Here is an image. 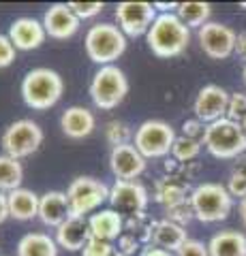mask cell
I'll use <instances>...</instances> for the list:
<instances>
[{
	"instance_id": "obj_1",
	"label": "cell",
	"mask_w": 246,
	"mask_h": 256,
	"mask_svg": "<svg viewBox=\"0 0 246 256\" xmlns=\"http://www.w3.org/2000/svg\"><path fill=\"white\" fill-rule=\"evenodd\" d=\"M146 41L158 58H176L190 43V28L182 24L176 13H161L150 26Z\"/></svg>"
},
{
	"instance_id": "obj_2",
	"label": "cell",
	"mask_w": 246,
	"mask_h": 256,
	"mask_svg": "<svg viewBox=\"0 0 246 256\" xmlns=\"http://www.w3.org/2000/svg\"><path fill=\"white\" fill-rule=\"evenodd\" d=\"M62 92H65V82L54 68L39 66L28 70L22 79V98L35 111L54 107L62 98Z\"/></svg>"
},
{
	"instance_id": "obj_3",
	"label": "cell",
	"mask_w": 246,
	"mask_h": 256,
	"mask_svg": "<svg viewBox=\"0 0 246 256\" xmlns=\"http://www.w3.org/2000/svg\"><path fill=\"white\" fill-rule=\"evenodd\" d=\"M203 146L214 158L220 160L240 158L246 152V132L242 124L231 122L229 118H223L205 126Z\"/></svg>"
},
{
	"instance_id": "obj_4",
	"label": "cell",
	"mask_w": 246,
	"mask_h": 256,
	"mask_svg": "<svg viewBox=\"0 0 246 256\" xmlns=\"http://www.w3.org/2000/svg\"><path fill=\"white\" fill-rule=\"evenodd\" d=\"M84 47L88 58L99 64V66H107L114 64L126 50V34L114 26V24H94V26L86 32Z\"/></svg>"
},
{
	"instance_id": "obj_5",
	"label": "cell",
	"mask_w": 246,
	"mask_h": 256,
	"mask_svg": "<svg viewBox=\"0 0 246 256\" xmlns=\"http://www.w3.org/2000/svg\"><path fill=\"white\" fill-rule=\"evenodd\" d=\"M190 207L195 212V220L199 222H220L231 214L233 196L229 194L227 186L205 182L193 188L188 196Z\"/></svg>"
},
{
	"instance_id": "obj_6",
	"label": "cell",
	"mask_w": 246,
	"mask_h": 256,
	"mask_svg": "<svg viewBox=\"0 0 246 256\" xmlns=\"http://www.w3.org/2000/svg\"><path fill=\"white\" fill-rule=\"evenodd\" d=\"M129 94V79L116 64L101 66L90 82V98L103 111H112Z\"/></svg>"
},
{
	"instance_id": "obj_7",
	"label": "cell",
	"mask_w": 246,
	"mask_h": 256,
	"mask_svg": "<svg viewBox=\"0 0 246 256\" xmlns=\"http://www.w3.org/2000/svg\"><path fill=\"white\" fill-rule=\"evenodd\" d=\"M176 130L173 126L163 120H146L137 126L133 137V146L139 150V154L148 158H165L171 154V148L176 143Z\"/></svg>"
},
{
	"instance_id": "obj_8",
	"label": "cell",
	"mask_w": 246,
	"mask_h": 256,
	"mask_svg": "<svg viewBox=\"0 0 246 256\" xmlns=\"http://www.w3.org/2000/svg\"><path fill=\"white\" fill-rule=\"evenodd\" d=\"M67 198L71 207V216H82L86 218L88 214L97 212L99 207L109 201V186L97 178H75L67 188Z\"/></svg>"
},
{
	"instance_id": "obj_9",
	"label": "cell",
	"mask_w": 246,
	"mask_h": 256,
	"mask_svg": "<svg viewBox=\"0 0 246 256\" xmlns=\"http://www.w3.org/2000/svg\"><path fill=\"white\" fill-rule=\"evenodd\" d=\"M3 150L7 156L11 158H28L41 148L43 143V128L33 120H18L7 126V130L3 132Z\"/></svg>"
},
{
	"instance_id": "obj_10",
	"label": "cell",
	"mask_w": 246,
	"mask_h": 256,
	"mask_svg": "<svg viewBox=\"0 0 246 256\" xmlns=\"http://www.w3.org/2000/svg\"><path fill=\"white\" fill-rule=\"evenodd\" d=\"M201 52L212 60H225L235 52L237 34L220 22H208L205 26L197 30Z\"/></svg>"
},
{
	"instance_id": "obj_11",
	"label": "cell",
	"mask_w": 246,
	"mask_h": 256,
	"mask_svg": "<svg viewBox=\"0 0 246 256\" xmlns=\"http://www.w3.org/2000/svg\"><path fill=\"white\" fill-rule=\"evenodd\" d=\"M156 20V9L150 2H120L116 6V22L124 34L129 36H141L148 34L150 26Z\"/></svg>"
},
{
	"instance_id": "obj_12",
	"label": "cell",
	"mask_w": 246,
	"mask_h": 256,
	"mask_svg": "<svg viewBox=\"0 0 246 256\" xmlns=\"http://www.w3.org/2000/svg\"><path fill=\"white\" fill-rule=\"evenodd\" d=\"M148 190L144 184L139 182H124V180H116L114 186L109 188V203L112 210L126 214V216H135V214H146L148 207Z\"/></svg>"
},
{
	"instance_id": "obj_13",
	"label": "cell",
	"mask_w": 246,
	"mask_h": 256,
	"mask_svg": "<svg viewBox=\"0 0 246 256\" xmlns=\"http://www.w3.org/2000/svg\"><path fill=\"white\" fill-rule=\"evenodd\" d=\"M229 94L225 88H220L216 84H210V86H203L197 98L193 102V111H195V118L203 122L205 126L216 122V120H223L227 118V107H229Z\"/></svg>"
},
{
	"instance_id": "obj_14",
	"label": "cell",
	"mask_w": 246,
	"mask_h": 256,
	"mask_svg": "<svg viewBox=\"0 0 246 256\" xmlns=\"http://www.w3.org/2000/svg\"><path fill=\"white\" fill-rule=\"evenodd\" d=\"M109 169L116 175V180L135 182L146 171V158L139 154V150L133 143L118 146L109 152Z\"/></svg>"
},
{
	"instance_id": "obj_15",
	"label": "cell",
	"mask_w": 246,
	"mask_h": 256,
	"mask_svg": "<svg viewBox=\"0 0 246 256\" xmlns=\"http://www.w3.org/2000/svg\"><path fill=\"white\" fill-rule=\"evenodd\" d=\"M82 20L71 11V6L65 2H56L43 15V28L47 32V36L58 38V41H67L79 30Z\"/></svg>"
},
{
	"instance_id": "obj_16",
	"label": "cell",
	"mask_w": 246,
	"mask_h": 256,
	"mask_svg": "<svg viewBox=\"0 0 246 256\" xmlns=\"http://www.w3.org/2000/svg\"><path fill=\"white\" fill-rule=\"evenodd\" d=\"M9 38L15 45V50L33 52L45 43L47 32L43 28V22H39L35 18H18L9 28Z\"/></svg>"
},
{
	"instance_id": "obj_17",
	"label": "cell",
	"mask_w": 246,
	"mask_h": 256,
	"mask_svg": "<svg viewBox=\"0 0 246 256\" xmlns=\"http://www.w3.org/2000/svg\"><path fill=\"white\" fill-rule=\"evenodd\" d=\"M54 239H56L58 248H65L69 252H82L86 248V244L92 239L88 218L71 216L65 224H60L56 228V237Z\"/></svg>"
},
{
	"instance_id": "obj_18",
	"label": "cell",
	"mask_w": 246,
	"mask_h": 256,
	"mask_svg": "<svg viewBox=\"0 0 246 256\" xmlns=\"http://www.w3.org/2000/svg\"><path fill=\"white\" fill-rule=\"evenodd\" d=\"M69 218H71V207H69L67 192H60V190L45 192L41 201H39V220L50 228H58Z\"/></svg>"
},
{
	"instance_id": "obj_19",
	"label": "cell",
	"mask_w": 246,
	"mask_h": 256,
	"mask_svg": "<svg viewBox=\"0 0 246 256\" xmlns=\"http://www.w3.org/2000/svg\"><path fill=\"white\" fill-rule=\"evenodd\" d=\"M90 224V235L101 242H109L120 239L124 233V216L116 210H101L97 214H92L88 218Z\"/></svg>"
},
{
	"instance_id": "obj_20",
	"label": "cell",
	"mask_w": 246,
	"mask_h": 256,
	"mask_svg": "<svg viewBox=\"0 0 246 256\" xmlns=\"http://www.w3.org/2000/svg\"><path fill=\"white\" fill-rule=\"evenodd\" d=\"M94 126H97L94 114L90 109H86V107L73 105L60 116V128H62V132H65L69 139L88 137V134H92Z\"/></svg>"
},
{
	"instance_id": "obj_21",
	"label": "cell",
	"mask_w": 246,
	"mask_h": 256,
	"mask_svg": "<svg viewBox=\"0 0 246 256\" xmlns=\"http://www.w3.org/2000/svg\"><path fill=\"white\" fill-rule=\"evenodd\" d=\"M188 242L186 237V230L184 226L171 222V220H154V226H152V246L156 248H163L167 252H178L182 246Z\"/></svg>"
},
{
	"instance_id": "obj_22",
	"label": "cell",
	"mask_w": 246,
	"mask_h": 256,
	"mask_svg": "<svg viewBox=\"0 0 246 256\" xmlns=\"http://www.w3.org/2000/svg\"><path fill=\"white\" fill-rule=\"evenodd\" d=\"M9 216L13 220L28 222L33 218H39V201L41 196L28 188H18L9 192Z\"/></svg>"
},
{
	"instance_id": "obj_23",
	"label": "cell",
	"mask_w": 246,
	"mask_h": 256,
	"mask_svg": "<svg viewBox=\"0 0 246 256\" xmlns=\"http://www.w3.org/2000/svg\"><path fill=\"white\" fill-rule=\"evenodd\" d=\"M190 192H193V190H190L188 182L167 175V178H163V180L156 182L154 201L165 205V210H167V207H173V205H178V203L188 201Z\"/></svg>"
},
{
	"instance_id": "obj_24",
	"label": "cell",
	"mask_w": 246,
	"mask_h": 256,
	"mask_svg": "<svg viewBox=\"0 0 246 256\" xmlns=\"http://www.w3.org/2000/svg\"><path fill=\"white\" fill-rule=\"evenodd\" d=\"M210 256H246V235L237 230H220L208 244Z\"/></svg>"
},
{
	"instance_id": "obj_25",
	"label": "cell",
	"mask_w": 246,
	"mask_h": 256,
	"mask_svg": "<svg viewBox=\"0 0 246 256\" xmlns=\"http://www.w3.org/2000/svg\"><path fill=\"white\" fill-rule=\"evenodd\" d=\"M18 256H58V244L47 233H26L18 242Z\"/></svg>"
},
{
	"instance_id": "obj_26",
	"label": "cell",
	"mask_w": 246,
	"mask_h": 256,
	"mask_svg": "<svg viewBox=\"0 0 246 256\" xmlns=\"http://www.w3.org/2000/svg\"><path fill=\"white\" fill-rule=\"evenodd\" d=\"M24 182V166L18 158L0 154V192H13L22 188Z\"/></svg>"
},
{
	"instance_id": "obj_27",
	"label": "cell",
	"mask_w": 246,
	"mask_h": 256,
	"mask_svg": "<svg viewBox=\"0 0 246 256\" xmlns=\"http://www.w3.org/2000/svg\"><path fill=\"white\" fill-rule=\"evenodd\" d=\"M210 13H212V6L208 2H180L176 11V15L182 20L184 26L197 28V30L208 24Z\"/></svg>"
},
{
	"instance_id": "obj_28",
	"label": "cell",
	"mask_w": 246,
	"mask_h": 256,
	"mask_svg": "<svg viewBox=\"0 0 246 256\" xmlns=\"http://www.w3.org/2000/svg\"><path fill=\"white\" fill-rule=\"evenodd\" d=\"M152 226L154 220H148L146 214H135L124 220V233L133 235L137 242H141V246L152 242Z\"/></svg>"
},
{
	"instance_id": "obj_29",
	"label": "cell",
	"mask_w": 246,
	"mask_h": 256,
	"mask_svg": "<svg viewBox=\"0 0 246 256\" xmlns=\"http://www.w3.org/2000/svg\"><path fill=\"white\" fill-rule=\"evenodd\" d=\"M201 141H195V139H188V137H178L176 143L171 148V158H176L178 162H193V160L199 156L201 152Z\"/></svg>"
},
{
	"instance_id": "obj_30",
	"label": "cell",
	"mask_w": 246,
	"mask_h": 256,
	"mask_svg": "<svg viewBox=\"0 0 246 256\" xmlns=\"http://www.w3.org/2000/svg\"><path fill=\"white\" fill-rule=\"evenodd\" d=\"M131 137H135V134L131 132L129 124L120 122V120H112V122L105 126V139L112 148L126 146V143H131Z\"/></svg>"
},
{
	"instance_id": "obj_31",
	"label": "cell",
	"mask_w": 246,
	"mask_h": 256,
	"mask_svg": "<svg viewBox=\"0 0 246 256\" xmlns=\"http://www.w3.org/2000/svg\"><path fill=\"white\" fill-rule=\"evenodd\" d=\"M227 190H229V194L237 196L240 201L246 198V158H242V160H237L235 162L233 173L229 175Z\"/></svg>"
},
{
	"instance_id": "obj_32",
	"label": "cell",
	"mask_w": 246,
	"mask_h": 256,
	"mask_svg": "<svg viewBox=\"0 0 246 256\" xmlns=\"http://www.w3.org/2000/svg\"><path fill=\"white\" fill-rule=\"evenodd\" d=\"M167 220L180 224V226H186L190 220H195V212H193V207H190V201L167 207Z\"/></svg>"
},
{
	"instance_id": "obj_33",
	"label": "cell",
	"mask_w": 246,
	"mask_h": 256,
	"mask_svg": "<svg viewBox=\"0 0 246 256\" xmlns=\"http://www.w3.org/2000/svg\"><path fill=\"white\" fill-rule=\"evenodd\" d=\"M227 118L231 122L242 124V120L246 118V94L235 92L229 96V107H227Z\"/></svg>"
},
{
	"instance_id": "obj_34",
	"label": "cell",
	"mask_w": 246,
	"mask_h": 256,
	"mask_svg": "<svg viewBox=\"0 0 246 256\" xmlns=\"http://www.w3.org/2000/svg\"><path fill=\"white\" fill-rule=\"evenodd\" d=\"M69 6L79 20H92L105 9L103 2H69Z\"/></svg>"
},
{
	"instance_id": "obj_35",
	"label": "cell",
	"mask_w": 246,
	"mask_h": 256,
	"mask_svg": "<svg viewBox=\"0 0 246 256\" xmlns=\"http://www.w3.org/2000/svg\"><path fill=\"white\" fill-rule=\"evenodd\" d=\"M82 256H116V248L109 242H101V239L92 237L82 250Z\"/></svg>"
},
{
	"instance_id": "obj_36",
	"label": "cell",
	"mask_w": 246,
	"mask_h": 256,
	"mask_svg": "<svg viewBox=\"0 0 246 256\" xmlns=\"http://www.w3.org/2000/svg\"><path fill=\"white\" fill-rule=\"evenodd\" d=\"M15 45L11 43L9 34H0V68H7L11 66L13 60H15Z\"/></svg>"
},
{
	"instance_id": "obj_37",
	"label": "cell",
	"mask_w": 246,
	"mask_h": 256,
	"mask_svg": "<svg viewBox=\"0 0 246 256\" xmlns=\"http://www.w3.org/2000/svg\"><path fill=\"white\" fill-rule=\"evenodd\" d=\"M176 256H210V250H208V244L199 242V239H188L176 252Z\"/></svg>"
},
{
	"instance_id": "obj_38",
	"label": "cell",
	"mask_w": 246,
	"mask_h": 256,
	"mask_svg": "<svg viewBox=\"0 0 246 256\" xmlns=\"http://www.w3.org/2000/svg\"><path fill=\"white\" fill-rule=\"evenodd\" d=\"M139 248H141V242H137V239H135L133 235H129V233H122V237L118 239L116 254H120V256H133V254L139 252Z\"/></svg>"
},
{
	"instance_id": "obj_39",
	"label": "cell",
	"mask_w": 246,
	"mask_h": 256,
	"mask_svg": "<svg viewBox=\"0 0 246 256\" xmlns=\"http://www.w3.org/2000/svg\"><path fill=\"white\" fill-rule=\"evenodd\" d=\"M182 134L188 139H195V141H201L203 143V134H205V124L199 122L197 118L193 120H186L184 124H182Z\"/></svg>"
},
{
	"instance_id": "obj_40",
	"label": "cell",
	"mask_w": 246,
	"mask_h": 256,
	"mask_svg": "<svg viewBox=\"0 0 246 256\" xmlns=\"http://www.w3.org/2000/svg\"><path fill=\"white\" fill-rule=\"evenodd\" d=\"M7 218H11L9 216V196H7V192H0V224Z\"/></svg>"
},
{
	"instance_id": "obj_41",
	"label": "cell",
	"mask_w": 246,
	"mask_h": 256,
	"mask_svg": "<svg viewBox=\"0 0 246 256\" xmlns=\"http://www.w3.org/2000/svg\"><path fill=\"white\" fill-rule=\"evenodd\" d=\"M235 54L246 62V32H240L237 34V41H235Z\"/></svg>"
},
{
	"instance_id": "obj_42",
	"label": "cell",
	"mask_w": 246,
	"mask_h": 256,
	"mask_svg": "<svg viewBox=\"0 0 246 256\" xmlns=\"http://www.w3.org/2000/svg\"><path fill=\"white\" fill-rule=\"evenodd\" d=\"M141 256H173L171 252L163 250V248H156V246H146V250L141 252Z\"/></svg>"
},
{
	"instance_id": "obj_43",
	"label": "cell",
	"mask_w": 246,
	"mask_h": 256,
	"mask_svg": "<svg viewBox=\"0 0 246 256\" xmlns=\"http://www.w3.org/2000/svg\"><path fill=\"white\" fill-rule=\"evenodd\" d=\"M178 6H180V2H154V9H158L161 13H173V9L178 11Z\"/></svg>"
},
{
	"instance_id": "obj_44",
	"label": "cell",
	"mask_w": 246,
	"mask_h": 256,
	"mask_svg": "<svg viewBox=\"0 0 246 256\" xmlns=\"http://www.w3.org/2000/svg\"><path fill=\"white\" fill-rule=\"evenodd\" d=\"M237 210H240V218H242V224L246 226V198H242L240 205H237Z\"/></svg>"
},
{
	"instance_id": "obj_45",
	"label": "cell",
	"mask_w": 246,
	"mask_h": 256,
	"mask_svg": "<svg viewBox=\"0 0 246 256\" xmlns=\"http://www.w3.org/2000/svg\"><path fill=\"white\" fill-rule=\"evenodd\" d=\"M242 128H244V132H246V118L242 120Z\"/></svg>"
},
{
	"instance_id": "obj_46",
	"label": "cell",
	"mask_w": 246,
	"mask_h": 256,
	"mask_svg": "<svg viewBox=\"0 0 246 256\" xmlns=\"http://www.w3.org/2000/svg\"><path fill=\"white\" fill-rule=\"evenodd\" d=\"M242 75H244V84H246V66H244V73Z\"/></svg>"
},
{
	"instance_id": "obj_47",
	"label": "cell",
	"mask_w": 246,
	"mask_h": 256,
	"mask_svg": "<svg viewBox=\"0 0 246 256\" xmlns=\"http://www.w3.org/2000/svg\"><path fill=\"white\" fill-rule=\"evenodd\" d=\"M240 6H242V9H246V2H242V4H240Z\"/></svg>"
},
{
	"instance_id": "obj_48",
	"label": "cell",
	"mask_w": 246,
	"mask_h": 256,
	"mask_svg": "<svg viewBox=\"0 0 246 256\" xmlns=\"http://www.w3.org/2000/svg\"><path fill=\"white\" fill-rule=\"evenodd\" d=\"M116 256H120V254H116Z\"/></svg>"
}]
</instances>
